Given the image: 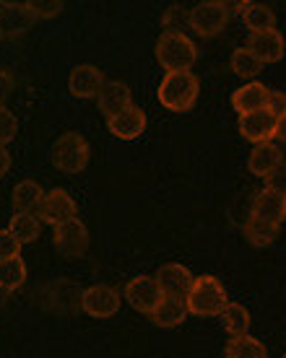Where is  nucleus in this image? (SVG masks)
<instances>
[{
    "label": "nucleus",
    "instance_id": "9",
    "mask_svg": "<svg viewBox=\"0 0 286 358\" xmlns=\"http://www.w3.org/2000/svg\"><path fill=\"white\" fill-rule=\"evenodd\" d=\"M81 309L94 320H107L120 312V294L112 286L97 283L81 294Z\"/></svg>",
    "mask_w": 286,
    "mask_h": 358
},
{
    "label": "nucleus",
    "instance_id": "17",
    "mask_svg": "<svg viewBox=\"0 0 286 358\" xmlns=\"http://www.w3.org/2000/svg\"><path fill=\"white\" fill-rule=\"evenodd\" d=\"M146 112L141 107H128L125 112H120L115 115L112 120H107V127L109 133L120 138V141H135V138H141V133L146 130Z\"/></svg>",
    "mask_w": 286,
    "mask_h": 358
},
{
    "label": "nucleus",
    "instance_id": "27",
    "mask_svg": "<svg viewBox=\"0 0 286 358\" xmlns=\"http://www.w3.org/2000/svg\"><path fill=\"white\" fill-rule=\"evenodd\" d=\"M222 324L232 338L247 335V330H250V312L242 304H232V301H229L226 309L222 312Z\"/></svg>",
    "mask_w": 286,
    "mask_h": 358
},
{
    "label": "nucleus",
    "instance_id": "24",
    "mask_svg": "<svg viewBox=\"0 0 286 358\" xmlns=\"http://www.w3.org/2000/svg\"><path fill=\"white\" fill-rule=\"evenodd\" d=\"M8 231L16 236L18 244H32V242H36L39 234H42V221L32 213H16L11 218Z\"/></svg>",
    "mask_w": 286,
    "mask_h": 358
},
{
    "label": "nucleus",
    "instance_id": "32",
    "mask_svg": "<svg viewBox=\"0 0 286 358\" xmlns=\"http://www.w3.org/2000/svg\"><path fill=\"white\" fill-rule=\"evenodd\" d=\"M268 109L273 112L276 117L286 115V94L284 91H271L268 96Z\"/></svg>",
    "mask_w": 286,
    "mask_h": 358
},
{
    "label": "nucleus",
    "instance_id": "8",
    "mask_svg": "<svg viewBox=\"0 0 286 358\" xmlns=\"http://www.w3.org/2000/svg\"><path fill=\"white\" fill-rule=\"evenodd\" d=\"M125 299L135 312L151 317L156 312V306L161 304L164 294H161L159 283H156V275H138L125 286Z\"/></svg>",
    "mask_w": 286,
    "mask_h": 358
},
{
    "label": "nucleus",
    "instance_id": "33",
    "mask_svg": "<svg viewBox=\"0 0 286 358\" xmlns=\"http://www.w3.org/2000/svg\"><path fill=\"white\" fill-rule=\"evenodd\" d=\"M11 91H13V76L0 68V107H6V99L11 96Z\"/></svg>",
    "mask_w": 286,
    "mask_h": 358
},
{
    "label": "nucleus",
    "instance_id": "19",
    "mask_svg": "<svg viewBox=\"0 0 286 358\" xmlns=\"http://www.w3.org/2000/svg\"><path fill=\"white\" fill-rule=\"evenodd\" d=\"M99 112L112 120L115 115L120 112H125L128 107H133V96H130V89H128L125 83L120 81H107L104 83V89L99 91Z\"/></svg>",
    "mask_w": 286,
    "mask_h": 358
},
{
    "label": "nucleus",
    "instance_id": "11",
    "mask_svg": "<svg viewBox=\"0 0 286 358\" xmlns=\"http://www.w3.org/2000/svg\"><path fill=\"white\" fill-rule=\"evenodd\" d=\"M104 83H107L104 71H99L97 65L89 63L76 65L68 76V89L76 99H97L99 91L104 89Z\"/></svg>",
    "mask_w": 286,
    "mask_h": 358
},
{
    "label": "nucleus",
    "instance_id": "30",
    "mask_svg": "<svg viewBox=\"0 0 286 358\" xmlns=\"http://www.w3.org/2000/svg\"><path fill=\"white\" fill-rule=\"evenodd\" d=\"M29 10L34 13V18H55L63 13V3L60 0H29Z\"/></svg>",
    "mask_w": 286,
    "mask_h": 358
},
{
    "label": "nucleus",
    "instance_id": "38",
    "mask_svg": "<svg viewBox=\"0 0 286 358\" xmlns=\"http://www.w3.org/2000/svg\"><path fill=\"white\" fill-rule=\"evenodd\" d=\"M284 358H286V356H284Z\"/></svg>",
    "mask_w": 286,
    "mask_h": 358
},
{
    "label": "nucleus",
    "instance_id": "23",
    "mask_svg": "<svg viewBox=\"0 0 286 358\" xmlns=\"http://www.w3.org/2000/svg\"><path fill=\"white\" fill-rule=\"evenodd\" d=\"M278 231H281V226L268 224V221L255 218V215H250L247 224H245V239H247L252 247H268V244H273Z\"/></svg>",
    "mask_w": 286,
    "mask_h": 358
},
{
    "label": "nucleus",
    "instance_id": "29",
    "mask_svg": "<svg viewBox=\"0 0 286 358\" xmlns=\"http://www.w3.org/2000/svg\"><path fill=\"white\" fill-rule=\"evenodd\" d=\"M16 133H18L16 115L8 107H0V148H6L16 138Z\"/></svg>",
    "mask_w": 286,
    "mask_h": 358
},
{
    "label": "nucleus",
    "instance_id": "13",
    "mask_svg": "<svg viewBox=\"0 0 286 358\" xmlns=\"http://www.w3.org/2000/svg\"><path fill=\"white\" fill-rule=\"evenodd\" d=\"M247 50H250L255 57H258L263 65L278 63L286 52V42L284 34L278 29H271V31H260V34H250L247 39Z\"/></svg>",
    "mask_w": 286,
    "mask_h": 358
},
{
    "label": "nucleus",
    "instance_id": "22",
    "mask_svg": "<svg viewBox=\"0 0 286 358\" xmlns=\"http://www.w3.org/2000/svg\"><path fill=\"white\" fill-rule=\"evenodd\" d=\"M188 304H185V299H172V296H164L161 299V304L156 306V312L151 314V320L156 327H177L188 320Z\"/></svg>",
    "mask_w": 286,
    "mask_h": 358
},
{
    "label": "nucleus",
    "instance_id": "5",
    "mask_svg": "<svg viewBox=\"0 0 286 358\" xmlns=\"http://www.w3.org/2000/svg\"><path fill=\"white\" fill-rule=\"evenodd\" d=\"M229 16H232L229 3H224V0H203V3H198L196 8H190L188 27L198 36H203V39H214V36H219L226 29Z\"/></svg>",
    "mask_w": 286,
    "mask_h": 358
},
{
    "label": "nucleus",
    "instance_id": "20",
    "mask_svg": "<svg viewBox=\"0 0 286 358\" xmlns=\"http://www.w3.org/2000/svg\"><path fill=\"white\" fill-rule=\"evenodd\" d=\"M237 13L242 16L245 27L250 29V34H260V31L276 29V13L266 3H240Z\"/></svg>",
    "mask_w": 286,
    "mask_h": 358
},
{
    "label": "nucleus",
    "instance_id": "26",
    "mask_svg": "<svg viewBox=\"0 0 286 358\" xmlns=\"http://www.w3.org/2000/svg\"><path fill=\"white\" fill-rule=\"evenodd\" d=\"M229 68L234 71V76H240L245 81H255L260 76V71H263V63H260L247 47H240V50H234L232 57H229Z\"/></svg>",
    "mask_w": 286,
    "mask_h": 358
},
{
    "label": "nucleus",
    "instance_id": "15",
    "mask_svg": "<svg viewBox=\"0 0 286 358\" xmlns=\"http://www.w3.org/2000/svg\"><path fill=\"white\" fill-rule=\"evenodd\" d=\"M36 18L27 3H0V34L3 39L29 31Z\"/></svg>",
    "mask_w": 286,
    "mask_h": 358
},
{
    "label": "nucleus",
    "instance_id": "36",
    "mask_svg": "<svg viewBox=\"0 0 286 358\" xmlns=\"http://www.w3.org/2000/svg\"><path fill=\"white\" fill-rule=\"evenodd\" d=\"M8 296H11V291H6V288L0 286V312L6 309V304H8Z\"/></svg>",
    "mask_w": 286,
    "mask_h": 358
},
{
    "label": "nucleus",
    "instance_id": "25",
    "mask_svg": "<svg viewBox=\"0 0 286 358\" xmlns=\"http://www.w3.org/2000/svg\"><path fill=\"white\" fill-rule=\"evenodd\" d=\"M224 356L226 358H268L266 353V345L252 338V335H240V338H232L224 348Z\"/></svg>",
    "mask_w": 286,
    "mask_h": 358
},
{
    "label": "nucleus",
    "instance_id": "14",
    "mask_svg": "<svg viewBox=\"0 0 286 358\" xmlns=\"http://www.w3.org/2000/svg\"><path fill=\"white\" fill-rule=\"evenodd\" d=\"M252 215L268 221V224L281 226L286 218V195L266 185V187L255 195V200H252Z\"/></svg>",
    "mask_w": 286,
    "mask_h": 358
},
{
    "label": "nucleus",
    "instance_id": "7",
    "mask_svg": "<svg viewBox=\"0 0 286 358\" xmlns=\"http://www.w3.org/2000/svg\"><path fill=\"white\" fill-rule=\"evenodd\" d=\"M76 218H79L76 200L60 187L50 189L45 195V200H42V208H39V221L57 229V226L68 224V221H76Z\"/></svg>",
    "mask_w": 286,
    "mask_h": 358
},
{
    "label": "nucleus",
    "instance_id": "21",
    "mask_svg": "<svg viewBox=\"0 0 286 358\" xmlns=\"http://www.w3.org/2000/svg\"><path fill=\"white\" fill-rule=\"evenodd\" d=\"M45 189L39 187L36 182L32 179H24V182H18L16 187H13V195H11V203L16 208V213H39V208H42V200H45Z\"/></svg>",
    "mask_w": 286,
    "mask_h": 358
},
{
    "label": "nucleus",
    "instance_id": "12",
    "mask_svg": "<svg viewBox=\"0 0 286 358\" xmlns=\"http://www.w3.org/2000/svg\"><path fill=\"white\" fill-rule=\"evenodd\" d=\"M193 280H196V275L179 262H167L156 273V283H159L161 294L172 296V299H188Z\"/></svg>",
    "mask_w": 286,
    "mask_h": 358
},
{
    "label": "nucleus",
    "instance_id": "37",
    "mask_svg": "<svg viewBox=\"0 0 286 358\" xmlns=\"http://www.w3.org/2000/svg\"><path fill=\"white\" fill-rule=\"evenodd\" d=\"M0 39H3V34H0Z\"/></svg>",
    "mask_w": 286,
    "mask_h": 358
},
{
    "label": "nucleus",
    "instance_id": "18",
    "mask_svg": "<svg viewBox=\"0 0 286 358\" xmlns=\"http://www.w3.org/2000/svg\"><path fill=\"white\" fill-rule=\"evenodd\" d=\"M268 96L271 89H266V83L250 81L232 94V107L234 112H240V117L250 115V112H260V109H268Z\"/></svg>",
    "mask_w": 286,
    "mask_h": 358
},
{
    "label": "nucleus",
    "instance_id": "28",
    "mask_svg": "<svg viewBox=\"0 0 286 358\" xmlns=\"http://www.w3.org/2000/svg\"><path fill=\"white\" fill-rule=\"evenodd\" d=\"M24 283H27V262L21 260V257L0 262V286L13 294Z\"/></svg>",
    "mask_w": 286,
    "mask_h": 358
},
{
    "label": "nucleus",
    "instance_id": "2",
    "mask_svg": "<svg viewBox=\"0 0 286 358\" xmlns=\"http://www.w3.org/2000/svg\"><path fill=\"white\" fill-rule=\"evenodd\" d=\"M198 94H200V81L196 73H167L159 83V104L170 112H190L196 107Z\"/></svg>",
    "mask_w": 286,
    "mask_h": 358
},
{
    "label": "nucleus",
    "instance_id": "35",
    "mask_svg": "<svg viewBox=\"0 0 286 358\" xmlns=\"http://www.w3.org/2000/svg\"><path fill=\"white\" fill-rule=\"evenodd\" d=\"M276 138L281 143H286V115H281L276 120Z\"/></svg>",
    "mask_w": 286,
    "mask_h": 358
},
{
    "label": "nucleus",
    "instance_id": "31",
    "mask_svg": "<svg viewBox=\"0 0 286 358\" xmlns=\"http://www.w3.org/2000/svg\"><path fill=\"white\" fill-rule=\"evenodd\" d=\"M18 250H21V244H18L16 236L8 229H0V262L18 257Z\"/></svg>",
    "mask_w": 286,
    "mask_h": 358
},
{
    "label": "nucleus",
    "instance_id": "3",
    "mask_svg": "<svg viewBox=\"0 0 286 358\" xmlns=\"http://www.w3.org/2000/svg\"><path fill=\"white\" fill-rule=\"evenodd\" d=\"M185 304H188V312L196 317H222V312L229 304V296H226L219 278L198 275L193 280V288H190Z\"/></svg>",
    "mask_w": 286,
    "mask_h": 358
},
{
    "label": "nucleus",
    "instance_id": "16",
    "mask_svg": "<svg viewBox=\"0 0 286 358\" xmlns=\"http://www.w3.org/2000/svg\"><path fill=\"white\" fill-rule=\"evenodd\" d=\"M284 166V153L276 143H260L250 151V159H247V169H250L252 177L268 179L273 171H278Z\"/></svg>",
    "mask_w": 286,
    "mask_h": 358
},
{
    "label": "nucleus",
    "instance_id": "1",
    "mask_svg": "<svg viewBox=\"0 0 286 358\" xmlns=\"http://www.w3.org/2000/svg\"><path fill=\"white\" fill-rule=\"evenodd\" d=\"M154 55L167 73H188L198 60V47L185 31H164Z\"/></svg>",
    "mask_w": 286,
    "mask_h": 358
},
{
    "label": "nucleus",
    "instance_id": "10",
    "mask_svg": "<svg viewBox=\"0 0 286 358\" xmlns=\"http://www.w3.org/2000/svg\"><path fill=\"white\" fill-rule=\"evenodd\" d=\"M276 120L278 117L271 109H260V112H250V115L240 117V135L245 141L260 145L271 143V138H276Z\"/></svg>",
    "mask_w": 286,
    "mask_h": 358
},
{
    "label": "nucleus",
    "instance_id": "34",
    "mask_svg": "<svg viewBox=\"0 0 286 358\" xmlns=\"http://www.w3.org/2000/svg\"><path fill=\"white\" fill-rule=\"evenodd\" d=\"M11 171V153L6 148H0V179Z\"/></svg>",
    "mask_w": 286,
    "mask_h": 358
},
{
    "label": "nucleus",
    "instance_id": "4",
    "mask_svg": "<svg viewBox=\"0 0 286 358\" xmlns=\"http://www.w3.org/2000/svg\"><path fill=\"white\" fill-rule=\"evenodd\" d=\"M91 156L89 141L81 133H63L53 145V166L63 174H79L86 169Z\"/></svg>",
    "mask_w": 286,
    "mask_h": 358
},
{
    "label": "nucleus",
    "instance_id": "6",
    "mask_svg": "<svg viewBox=\"0 0 286 358\" xmlns=\"http://www.w3.org/2000/svg\"><path fill=\"white\" fill-rule=\"evenodd\" d=\"M53 242L60 257H65V260H79V257H83L89 252V229H86V224L81 218L68 221V224L55 229Z\"/></svg>",
    "mask_w": 286,
    "mask_h": 358
}]
</instances>
